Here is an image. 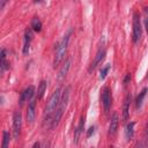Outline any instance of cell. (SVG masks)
<instances>
[{
	"instance_id": "12",
	"label": "cell",
	"mask_w": 148,
	"mask_h": 148,
	"mask_svg": "<svg viewBox=\"0 0 148 148\" xmlns=\"http://www.w3.org/2000/svg\"><path fill=\"white\" fill-rule=\"evenodd\" d=\"M71 62H72V60H71V58H68V59H66L65 62L61 65V67H60V69H59V73H58V79H59V80H62V79L67 75V73H68V71H69V68H71Z\"/></svg>"
},
{
	"instance_id": "20",
	"label": "cell",
	"mask_w": 148,
	"mask_h": 148,
	"mask_svg": "<svg viewBox=\"0 0 148 148\" xmlns=\"http://www.w3.org/2000/svg\"><path fill=\"white\" fill-rule=\"evenodd\" d=\"M109 69H110V65H106L105 67H103V68L101 69V75H99V79H101V80H104V79H105V76H106V74H108V72H109Z\"/></svg>"
},
{
	"instance_id": "24",
	"label": "cell",
	"mask_w": 148,
	"mask_h": 148,
	"mask_svg": "<svg viewBox=\"0 0 148 148\" xmlns=\"http://www.w3.org/2000/svg\"><path fill=\"white\" fill-rule=\"evenodd\" d=\"M145 135H146V140H148V121L146 124V131H145Z\"/></svg>"
},
{
	"instance_id": "1",
	"label": "cell",
	"mask_w": 148,
	"mask_h": 148,
	"mask_svg": "<svg viewBox=\"0 0 148 148\" xmlns=\"http://www.w3.org/2000/svg\"><path fill=\"white\" fill-rule=\"evenodd\" d=\"M68 98H69V88H66L60 97V102H59V105L57 106L53 116H52V121H51V127L54 128L58 126L65 110H66V106H67V103H68Z\"/></svg>"
},
{
	"instance_id": "17",
	"label": "cell",
	"mask_w": 148,
	"mask_h": 148,
	"mask_svg": "<svg viewBox=\"0 0 148 148\" xmlns=\"http://www.w3.org/2000/svg\"><path fill=\"white\" fill-rule=\"evenodd\" d=\"M31 28L36 32H39L42 30V22H40V20L38 17H34L31 20Z\"/></svg>"
},
{
	"instance_id": "23",
	"label": "cell",
	"mask_w": 148,
	"mask_h": 148,
	"mask_svg": "<svg viewBox=\"0 0 148 148\" xmlns=\"http://www.w3.org/2000/svg\"><path fill=\"white\" fill-rule=\"evenodd\" d=\"M145 25H146V30H147V34H148V15L145 18Z\"/></svg>"
},
{
	"instance_id": "16",
	"label": "cell",
	"mask_w": 148,
	"mask_h": 148,
	"mask_svg": "<svg viewBox=\"0 0 148 148\" xmlns=\"http://www.w3.org/2000/svg\"><path fill=\"white\" fill-rule=\"evenodd\" d=\"M46 91V81H40L37 89V99H42Z\"/></svg>"
},
{
	"instance_id": "6",
	"label": "cell",
	"mask_w": 148,
	"mask_h": 148,
	"mask_svg": "<svg viewBox=\"0 0 148 148\" xmlns=\"http://www.w3.org/2000/svg\"><path fill=\"white\" fill-rule=\"evenodd\" d=\"M102 103L104 106V111L108 112L112 104V96H111V90L109 87H104L102 90Z\"/></svg>"
},
{
	"instance_id": "11",
	"label": "cell",
	"mask_w": 148,
	"mask_h": 148,
	"mask_svg": "<svg viewBox=\"0 0 148 148\" xmlns=\"http://www.w3.org/2000/svg\"><path fill=\"white\" fill-rule=\"evenodd\" d=\"M118 125H119V117H118L117 113H113L112 117H111V120H110V125H109V134L110 135L116 134Z\"/></svg>"
},
{
	"instance_id": "21",
	"label": "cell",
	"mask_w": 148,
	"mask_h": 148,
	"mask_svg": "<svg viewBox=\"0 0 148 148\" xmlns=\"http://www.w3.org/2000/svg\"><path fill=\"white\" fill-rule=\"evenodd\" d=\"M130 81H131V75H130V74H126V76H125V79H124V86L126 87Z\"/></svg>"
},
{
	"instance_id": "2",
	"label": "cell",
	"mask_w": 148,
	"mask_h": 148,
	"mask_svg": "<svg viewBox=\"0 0 148 148\" xmlns=\"http://www.w3.org/2000/svg\"><path fill=\"white\" fill-rule=\"evenodd\" d=\"M72 35V30H69L65 36L64 38L61 39V42L58 44L57 49H56V56H54V67L58 66L65 58V54H66V51H67V46H68V42H69V37Z\"/></svg>"
},
{
	"instance_id": "5",
	"label": "cell",
	"mask_w": 148,
	"mask_h": 148,
	"mask_svg": "<svg viewBox=\"0 0 148 148\" xmlns=\"http://www.w3.org/2000/svg\"><path fill=\"white\" fill-rule=\"evenodd\" d=\"M133 42L136 43L141 37V23H140V16L138 13H134L133 15Z\"/></svg>"
},
{
	"instance_id": "4",
	"label": "cell",
	"mask_w": 148,
	"mask_h": 148,
	"mask_svg": "<svg viewBox=\"0 0 148 148\" xmlns=\"http://www.w3.org/2000/svg\"><path fill=\"white\" fill-rule=\"evenodd\" d=\"M21 127H22V116L20 111L14 112L13 116V132H14V139L17 140L21 133Z\"/></svg>"
},
{
	"instance_id": "15",
	"label": "cell",
	"mask_w": 148,
	"mask_h": 148,
	"mask_svg": "<svg viewBox=\"0 0 148 148\" xmlns=\"http://www.w3.org/2000/svg\"><path fill=\"white\" fill-rule=\"evenodd\" d=\"M134 125H135V123H134V121H131V123L126 126L125 135H126V139H127V140H131V139L133 138V134H134Z\"/></svg>"
},
{
	"instance_id": "13",
	"label": "cell",
	"mask_w": 148,
	"mask_h": 148,
	"mask_svg": "<svg viewBox=\"0 0 148 148\" xmlns=\"http://www.w3.org/2000/svg\"><path fill=\"white\" fill-rule=\"evenodd\" d=\"M130 104H131V94H127L124 98V104H123V119H124V121L127 120V118H128Z\"/></svg>"
},
{
	"instance_id": "9",
	"label": "cell",
	"mask_w": 148,
	"mask_h": 148,
	"mask_svg": "<svg viewBox=\"0 0 148 148\" xmlns=\"http://www.w3.org/2000/svg\"><path fill=\"white\" fill-rule=\"evenodd\" d=\"M35 111H36V99H31L28 105V111H27V120L30 124L35 120V116H36Z\"/></svg>"
},
{
	"instance_id": "7",
	"label": "cell",
	"mask_w": 148,
	"mask_h": 148,
	"mask_svg": "<svg viewBox=\"0 0 148 148\" xmlns=\"http://www.w3.org/2000/svg\"><path fill=\"white\" fill-rule=\"evenodd\" d=\"M34 92H35L34 86H29L28 88H25V89L22 91V94H21V97H20V105L22 106V105L24 104V102L29 101V99L32 97Z\"/></svg>"
},
{
	"instance_id": "14",
	"label": "cell",
	"mask_w": 148,
	"mask_h": 148,
	"mask_svg": "<svg viewBox=\"0 0 148 148\" xmlns=\"http://www.w3.org/2000/svg\"><path fill=\"white\" fill-rule=\"evenodd\" d=\"M83 126H84V117H81L80 119V123H79V126L76 127V131H75V136H74V143L76 145L79 142V139H80V135L83 131Z\"/></svg>"
},
{
	"instance_id": "18",
	"label": "cell",
	"mask_w": 148,
	"mask_h": 148,
	"mask_svg": "<svg viewBox=\"0 0 148 148\" xmlns=\"http://www.w3.org/2000/svg\"><path fill=\"white\" fill-rule=\"evenodd\" d=\"M147 91H148V89L147 88H143L141 91H140V94L138 95V97H136V108H140L141 106V104H142V101H143V98H145V96H146V94H147Z\"/></svg>"
},
{
	"instance_id": "19",
	"label": "cell",
	"mask_w": 148,
	"mask_h": 148,
	"mask_svg": "<svg viewBox=\"0 0 148 148\" xmlns=\"http://www.w3.org/2000/svg\"><path fill=\"white\" fill-rule=\"evenodd\" d=\"M9 138H10L9 133H8L7 131H3V140H2V148H6V147H8V145H9Z\"/></svg>"
},
{
	"instance_id": "10",
	"label": "cell",
	"mask_w": 148,
	"mask_h": 148,
	"mask_svg": "<svg viewBox=\"0 0 148 148\" xmlns=\"http://www.w3.org/2000/svg\"><path fill=\"white\" fill-rule=\"evenodd\" d=\"M31 39H32V31H31V29H27L24 32V44H23V54L24 56L29 53Z\"/></svg>"
},
{
	"instance_id": "8",
	"label": "cell",
	"mask_w": 148,
	"mask_h": 148,
	"mask_svg": "<svg viewBox=\"0 0 148 148\" xmlns=\"http://www.w3.org/2000/svg\"><path fill=\"white\" fill-rule=\"evenodd\" d=\"M104 57H105V50H104V49H99V50L97 51L95 58H94V61L91 62V65H90V67H89V72L94 71V69L96 68V66L102 62V60L104 59Z\"/></svg>"
},
{
	"instance_id": "3",
	"label": "cell",
	"mask_w": 148,
	"mask_h": 148,
	"mask_svg": "<svg viewBox=\"0 0 148 148\" xmlns=\"http://www.w3.org/2000/svg\"><path fill=\"white\" fill-rule=\"evenodd\" d=\"M60 97H61V88H57L54 90V92L51 95V97L49 98V102L45 106V116L46 118H51L57 109V106L59 105L60 102Z\"/></svg>"
},
{
	"instance_id": "22",
	"label": "cell",
	"mask_w": 148,
	"mask_h": 148,
	"mask_svg": "<svg viewBox=\"0 0 148 148\" xmlns=\"http://www.w3.org/2000/svg\"><path fill=\"white\" fill-rule=\"evenodd\" d=\"M94 131H95V127H94V126H91V127L88 130V132H87V136L89 138V136H90V135L94 133Z\"/></svg>"
}]
</instances>
